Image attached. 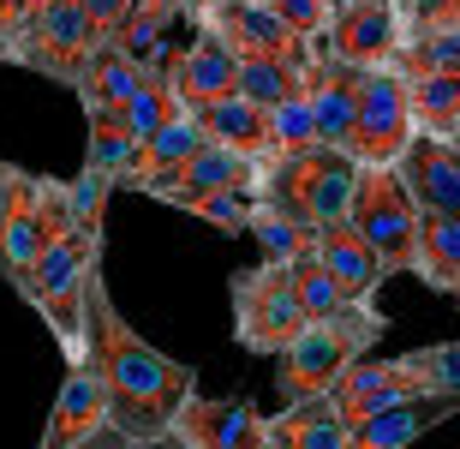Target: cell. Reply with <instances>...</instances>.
Masks as SVG:
<instances>
[{
  "label": "cell",
  "mask_w": 460,
  "mask_h": 449,
  "mask_svg": "<svg viewBox=\"0 0 460 449\" xmlns=\"http://www.w3.org/2000/svg\"><path fill=\"white\" fill-rule=\"evenodd\" d=\"M347 222L371 240V252L383 258L389 276L419 270V228H425V210L412 204L401 168H358V192H353V216H347Z\"/></svg>",
  "instance_id": "cell-8"
},
{
  "label": "cell",
  "mask_w": 460,
  "mask_h": 449,
  "mask_svg": "<svg viewBox=\"0 0 460 449\" xmlns=\"http://www.w3.org/2000/svg\"><path fill=\"white\" fill-rule=\"evenodd\" d=\"M270 449H353V426L335 414V401H299L270 414Z\"/></svg>",
  "instance_id": "cell-23"
},
{
  "label": "cell",
  "mask_w": 460,
  "mask_h": 449,
  "mask_svg": "<svg viewBox=\"0 0 460 449\" xmlns=\"http://www.w3.org/2000/svg\"><path fill=\"white\" fill-rule=\"evenodd\" d=\"M305 67H288V60H257V54H239V96L257 108H281L293 96H305Z\"/></svg>",
  "instance_id": "cell-27"
},
{
  "label": "cell",
  "mask_w": 460,
  "mask_h": 449,
  "mask_svg": "<svg viewBox=\"0 0 460 449\" xmlns=\"http://www.w3.org/2000/svg\"><path fill=\"white\" fill-rule=\"evenodd\" d=\"M108 432V390H102V372L84 360L66 365V378H60V396L49 408V426H42V444L36 449H72L84 444V437Z\"/></svg>",
  "instance_id": "cell-15"
},
{
  "label": "cell",
  "mask_w": 460,
  "mask_h": 449,
  "mask_svg": "<svg viewBox=\"0 0 460 449\" xmlns=\"http://www.w3.org/2000/svg\"><path fill=\"white\" fill-rule=\"evenodd\" d=\"M448 414H460V408H455V401H443V396L394 401V408H383V414L358 419V426H353V449H412L430 426H443Z\"/></svg>",
  "instance_id": "cell-22"
},
{
  "label": "cell",
  "mask_w": 460,
  "mask_h": 449,
  "mask_svg": "<svg viewBox=\"0 0 460 449\" xmlns=\"http://www.w3.org/2000/svg\"><path fill=\"white\" fill-rule=\"evenodd\" d=\"M419 139L412 132V90H407V72L401 67H371L365 85H358V121H353V156L358 168H394L407 144Z\"/></svg>",
  "instance_id": "cell-10"
},
{
  "label": "cell",
  "mask_w": 460,
  "mask_h": 449,
  "mask_svg": "<svg viewBox=\"0 0 460 449\" xmlns=\"http://www.w3.org/2000/svg\"><path fill=\"white\" fill-rule=\"evenodd\" d=\"M42 6H49V0H0V31L13 36L18 24H24V18H36Z\"/></svg>",
  "instance_id": "cell-38"
},
{
  "label": "cell",
  "mask_w": 460,
  "mask_h": 449,
  "mask_svg": "<svg viewBox=\"0 0 460 449\" xmlns=\"http://www.w3.org/2000/svg\"><path fill=\"white\" fill-rule=\"evenodd\" d=\"M198 114V126H204L209 144H222V150L245 156V162H270V108L245 103V96H216V103L191 108Z\"/></svg>",
  "instance_id": "cell-21"
},
{
  "label": "cell",
  "mask_w": 460,
  "mask_h": 449,
  "mask_svg": "<svg viewBox=\"0 0 460 449\" xmlns=\"http://www.w3.org/2000/svg\"><path fill=\"white\" fill-rule=\"evenodd\" d=\"M0 60H6V67H18V49H13V36L0 31Z\"/></svg>",
  "instance_id": "cell-42"
},
{
  "label": "cell",
  "mask_w": 460,
  "mask_h": 449,
  "mask_svg": "<svg viewBox=\"0 0 460 449\" xmlns=\"http://www.w3.org/2000/svg\"><path fill=\"white\" fill-rule=\"evenodd\" d=\"M204 144H209L204 126H198V114L186 108V114H173L168 126H155L150 139L132 150V162H126V174H119V186H126V192H155L162 180H173V174L186 168Z\"/></svg>",
  "instance_id": "cell-17"
},
{
  "label": "cell",
  "mask_w": 460,
  "mask_h": 449,
  "mask_svg": "<svg viewBox=\"0 0 460 449\" xmlns=\"http://www.w3.org/2000/svg\"><path fill=\"white\" fill-rule=\"evenodd\" d=\"M383 336H389V318L376 306H347L341 318L305 324L281 354H275V396H281V408L329 396V390L347 378V365H358Z\"/></svg>",
  "instance_id": "cell-3"
},
{
  "label": "cell",
  "mask_w": 460,
  "mask_h": 449,
  "mask_svg": "<svg viewBox=\"0 0 460 449\" xmlns=\"http://www.w3.org/2000/svg\"><path fill=\"white\" fill-rule=\"evenodd\" d=\"M66 198H72V222L102 234V216H108V198H114V174L102 168H78V180H66Z\"/></svg>",
  "instance_id": "cell-34"
},
{
  "label": "cell",
  "mask_w": 460,
  "mask_h": 449,
  "mask_svg": "<svg viewBox=\"0 0 460 449\" xmlns=\"http://www.w3.org/2000/svg\"><path fill=\"white\" fill-rule=\"evenodd\" d=\"M132 6H137V0H84V13H90V24H96V36H102V42H119V49H126Z\"/></svg>",
  "instance_id": "cell-37"
},
{
  "label": "cell",
  "mask_w": 460,
  "mask_h": 449,
  "mask_svg": "<svg viewBox=\"0 0 460 449\" xmlns=\"http://www.w3.org/2000/svg\"><path fill=\"white\" fill-rule=\"evenodd\" d=\"M401 42H407V31H401L394 0H347V6H335L323 31V60H341L353 72L394 67Z\"/></svg>",
  "instance_id": "cell-11"
},
{
  "label": "cell",
  "mask_w": 460,
  "mask_h": 449,
  "mask_svg": "<svg viewBox=\"0 0 460 449\" xmlns=\"http://www.w3.org/2000/svg\"><path fill=\"white\" fill-rule=\"evenodd\" d=\"M90 365L102 372V390H108V426L126 432L132 444L168 437L180 408L198 396V372L144 342L108 300L102 276L90 288Z\"/></svg>",
  "instance_id": "cell-1"
},
{
  "label": "cell",
  "mask_w": 460,
  "mask_h": 449,
  "mask_svg": "<svg viewBox=\"0 0 460 449\" xmlns=\"http://www.w3.org/2000/svg\"><path fill=\"white\" fill-rule=\"evenodd\" d=\"M137 449H191L180 432H168V437H155V444H137Z\"/></svg>",
  "instance_id": "cell-41"
},
{
  "label": "cell",
  "mask_w": 460,
  "mask_h": 449,
  "mask_svg": "<svg viewBox=\"0 0 460 449\" xmlns=\"http://www.w3.org/2000/svg\"><path fill=\"white\" fill-rule=\"evenodd\" d=\"M358 85H365V72L341 67V60H317V67H311L305 103H311V114H317V144H329V150H347V144H353Z\"/></svg>",
  "instance_id": "cell-20"
},
{
  "label": "cell",
  "mask_w": 460,
  "mask_h": 449,
  "mask_svg": "<svg viewBox=\"0 0 460 449\" xmlns=\"http://www.w3.org/2000/svg\"><path fill=\"white\" fill-rule=\"evenodd\" d=\"M407 90H412V132H430V139L455 144V132H460V72L407 78Z\"/></svg>",
  "instance_id": "cell-26"
},
{
  "label": "cell",
  "mask_w": 460,
  "mask_h": 449,
  "mask_svg": "<svg viewBox=\"0 0 460 449\" xmlns=\"http://www.w3.org/2000/svg\"><path fill=\"white\" fill-rule=\"evenodd\" d=\"M394 168H401L412 204L425 210V216H448V222H460V150L448 139L419 132Z\"/></svg>",
  "instance_id": "cell-16"
},
{
  "label": "cell",
  "mask_w": 460,
  "mask_h": 449,
  "mask_svg": "<svg viewBox=\"0 0 460 449\" xmlns=\"http://www.w3.org/2000/svg\"><path fill=\"white\" fill-rule=\"evenodd\" d=\"M13 49H18V67H31L36 78L78 90L84 85L90 54L102 49V36H96V24H90L84 0H49L36 18H24V24L13 31Z\"/></svg>",
  "instance_id": "cell-9"
},
{
  "label": "cell",
  "mask_w": 460,
  "mask_h": 449,
  "mask_svg": "<svg viewBox=\"0 0 460 449\" xmlns=\"http://www.w3.org/2000/svg\"><path fill=\"white\" fill-rule=\"evenodd\" d=\"M216 31L234 42L239 54H257V60H288V67H317L323 54H317V42H305V36H293L281 18L263 6V0H227V6H216V18H209Z\"/></svg>",
  "instance_id": "cell-14"
},
{
  "label": "cell",
  "mask_w": 460,
  "mask_h": 449,
  "mask_svg": "<svg viewBox=\"0 0 460 449\" xmlns=\"http://www.w3.org/2000/svg\"><path fill=\"white\" fill-rule=\"evenodd\" d=\"M329 6H347V0H329Z\"/></svg>",
  "instance_id": "cell-43"
},
{
  "label": "cell",
  "mask_w": 460,
  "mask_h": 449,
  "mask_svg": "<svg viewBox=\"0 0 460 449\" xmlns=\"http://www.w3.org/2000/svg\"><path fill=\"white\" fill-rule=\"evenodd\" d=\"M394 13H401V31L419 36L437 24H460V0H394Z\"/></svg>",
  "instance_id": "cell-36"
},
{
  "label": "cell",
  "mask_w": 460,
  "mask_h": 449,
  "mask_svg": "<svg viewBox=\"0 0 460 449\" xmlns=\"http://www.w3.org/2000/svg\"><path fill=\"white\" fill-rule=\"evenodd\" d=\"M353 192H358V162L347 150H299V156H275L257 174V210L281 216L299 234H323V228L353 216Z\"/></svg>",
  "instance_id": "cell-2"
},
{
  "label": "cell",
  "mask_w": 460,
  "mask_h": 449,
  "mask_svg": "<svg viewBox=\"0 0 460 449\" xmlns=\"http://www.w3.org/2000/svg\"><path fill=\"white\" fill-rule=\"evenodd\" d=\"M407 378L419 383V396H443L460 408V342H430V347H412L401 354Z\"/></svg>",
  "instance_id": "cell-29"
},
{
  "label": "cell",
  "mask_w": 460,
  "mask_h": 449,
  "mask_svg": "<svg viewBox=\"0 0 460 449\" xmlns=\"http://www.w3.org/2000/svg\"><path fill=\"white\" fill-rule=\"evenodd\" d=\"M72 449H137V444H132V437H126V432H114V426H108V432L84 437V444H72Z\"/></svg>",
  "instance_id": "cell-39"
},
{
  "label": "cell",
  "mask_w": 460,
  "mask_h": 449,
  "mask_svg": "<svg viewBox=\"0 0 460 449\" xmlns=\"http://www.w3.org/2000/svg\"><path fill=\"white\" fill-rule=\"evenodd\" d=\"M144 78H150V60H137V54L119 49V42H102V49L90 54V67H84L78 103L84 108H126Z\"/></svg>",
  "instance_id": "cell-24"
},
{
  "label": "cell",
  "mask_w": 460,
  "mask_h": 449,
  "mask_svg": "<svg viewBox=\"0 0 460 449\" xmlns=\"http://www.w3.org/2000/svg\"><path fill=\"white\" fill-rule=\"evenodd\" d=\"M227 300H234V342L245 347V354L275 360V354L305 329V311H299V294H293V264H281V258L234 270Z\"/></svg>",
  "instance_id": "cell-7"
},
{
  "label": "cell",
  "mask_w": 460,
  "mask_h": 449,
  "mask_svg": "<svg viewBox=\"0 0 460 449\" xmlns=\"http://www.w3.org/2000/svg\"><path fill=\"white\" fill-rule=\"evenodd\" d=\"M412 276L425 288H437V294L460 300V222L425 216V228H419V270Z\"/></svg>",
  "instance_id": "cell-25"
},
{
  "label": "cell",
  "mask_w": 460,
  "mask_h": 449,
  "mask_svg": "<svg viewBox=\"0 0 460 449\" xmlns=\"http://www.w3.org/2000/svg\"><path fill=\"white\" fill-rule=\"evenodd\" d=\"M394 67L407 78H443V72H460V24H437V31H419L401 42Z\"/></svg>",
  "instance_id": "cell-28"
},
{
  "label": "cell",
  "mask_w": 460,
  "mask_h": 449,
  "mask_svg": "<svg viewBox=\"0 0 460 449\" xmlns=\"http://www.w3.org/2000/svg\"><path fill=\"white\" fill-rule=\"evenodd\" d=\"M72 228V198L66 180L31 174L0 156V276L13 282L18 300H31L36 264L60 234Z\"/></svg>",
  "instance_id": "cell-4"
},
{
  "label": "cell",
  "mask_w": 460,
  "mask_h": 449,
  "mask_svg": "<svg viewBox=\"0 0 460 449\" xmlns=\"http://www.w3.org/2000/svg\"><path fill=\"white\" fill-rule=\"evenodd\" d=\"M311 252H317V264H323L329 276L341 282V294L353 300V306H376V288L389 282V270H383V258L371 252V240H365L353 222L323 228V234L311 240Z\"/></svg>",
  "instance_id": "cell-18"
},
{
  "label": "cell",
  "mask_w": 460,
  "mask_h": 449,
  "mask_svg": "<svg viewBox=\"0 0 460 449\" xmlns=\"http://www.w3.org/2000/svg\"><path fill=\"white\" fill-rule=\"evenodd\" d=\"M257 174H263V162H245V156L222 150V144H204V150L191 156L173 180H162L150 198L186 210V216H198V222H209V228H222V234H252Z\"/></svg>",
  "instance_id": "cell-6"
},
{
  "label": "cell",
  "mask_w": 460,
  "mask_h": 449,
  "mask_svg": "<svg viewBox=\"0 0 460 449\" xmlns=\"http://www.w3.org/2000/svg\"><path fill=\"white\" fill-rule=\"evenodd\" d=\"M84 121H90L84 162H90V168H102V174H114V186H119V174H126V162H132L126 114H119V108H84Z\"/></svg>",
  "instance_id": "cell-31"
},
{
  "label": "cell",
  "mask_w": 460,
  "mask_h": 449,
  "mask_svg": "<svg viewBox=\"0 0 460 449\" xmlns=\"http://www.w3.org/2000/svg\"><path fill=\"white\" fill-rule=\"evenodd\" d=\"M293 294H299V311H305V324H317V318H341L353 300L341 294V282L329 276L323 264H317V252H299L293 258Z\"/></svg>",
  "instance_id": "cell-30"
},
{
  "label": "cell",
  "mask_w": 460,
  "mask_h": 449,
  "mask_svg": "<svg viewBox=\"0 0 460 449\" xmlns=\"http://www.w3.org/2000/svg\"><path fill=\"white\" fill-rule=\"evenodd\" d=\"M168 85H173V96H180L186 108H204V103H216V96H234L239 90V49L216 31V24H198V36L168 60Z\"/></svg>",
  "instance_id": "cell-13"
},
{
  "label": "cell",
  "mask_w": 460,
  "mask_h": 449,
  "mask_svg": "<svg viewBox=\"0 0 460 449\" xmlns=\"http://www.w3.org/2000/svg\"><path fill=\"white\" fill-rule=\"evenodd\" d=\"M191 449H270V419L252 396H191L173 419Z\"/></svg>",
  "instance_id": "cell-12"
},
{
  "label": "cell",
  "mask_w": 460,
  "mask_h": 449,
  "mask_svg": "<svg viewBox=\"0 0 460 449\" xmlns=\"http://www.w3.org/2000/svg\"><path fill=\"white\" fill-rule=\"evenodd\" d=\"M419 396V383L407 378V365L401 360H365L347 365V378L329 390V401H335V414L347 419V426H358V419L383 414V408H394V401H412Z\"/></svg>",
  "instance_id": "cell-19"
},
{
  "label": "cell",
  "mask_w": 460,
  "mask_h": 449,
  "mask_svg": "<svg viewBox=\"0 0 460 449\" xmlns=\"http://www.w3.org/2000/svg\"><path fill=\"white\" fill-rule=\"evenodd\" d=\"M299 150H317V114H311L305 96L270 108V162L275 156H299Z\"/></svg>",
  "instance_id": "cell-32"
},
{
  "label": "cell",
  "mask_w": 460,
  "mask_h": 449,
  "mask_svg": "<svg viewBox=\"0 0 460 449\" xmlns=\"http://www.w3.org/2000/svg\"><path fill=\"white\" fill-rule=\"evenodd\" d=\"M216 6H227V0H186V18H191V24H209Z\"/></svg>",
  "instance_id": "cell-40"
},
{
  "label": "cell",
  "mask_w": 460,
  "mask_h": 449,
  "mask_svg": "<svg viewBox=\"0 0 460 449\" xmlns=\"http://www.w3.org/2000/svg\"><path fill=\"white\" fill-rule=\"evenodd\" d=\"M173 18H186V0H137L132 24H126V49H132L137 60H150V49L173 31Z\"/></svg>",
  "instance_id": "cell-33"
},
{
  "label": "cell",
  "mask_w": 460,
  "mask_h": 449,
  "mask_svg": "<svg viewBox=\"0 0 460 449\" xmlns=\"http://www.w3.org/2000/svg\"><path fill=\"white\" fill-rule=\"evenodd\" d=\"M96 276H102V234H90L78 222L36 264V282H31V300L24 306H36V318L60 342L66 365L90 354V288H96Z\"/></svg>",
  "instance_id": "cell-5"
},
{
  "label": "cell",
  "mask_w": 460,
  "mask_h": 449,
  "mask_svg": "<svg viewBox=\"0 0 460 449\" xmlns=\"http://www.w3.org/2000/svg\"><path fill=\"white\" fill-rule=\"evenodd\" d=\"M281 24H288L293 36H305V42H317V54H323V31H329V18H335V6L329 0H263Z\"/></svg>",
  "instance_id": "cell-35"
},
{
  "label": "cell",
  "mask_w": 460,
  "mask_h": 449,
  "mask_svg": "<svg viewBox=\"0 0 460 449\" xmlns=\"http://www.w3.org/2000/svg\"><path fill=\"white\" fill-rule=\"evenodd\" d=\"M455 150H460V132H455Z\"/></svg>",
  "instance_id": "cell-44"
}]
</instances>
